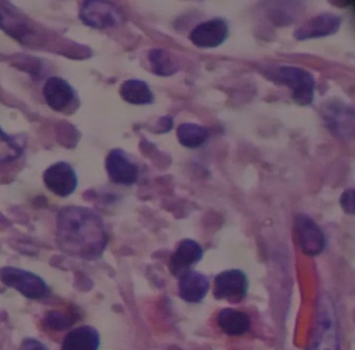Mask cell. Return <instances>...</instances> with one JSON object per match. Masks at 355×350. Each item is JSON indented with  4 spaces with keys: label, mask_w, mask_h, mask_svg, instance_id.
Segmentation results:
<instances>
[{
    "label": "cell",
    "mask_w": 355,
    "mask_h": 350,
    "mask_svg": "<svg viewBox=\"0 0 355 350\" xmlns=\"http://www.w3.org/2000/svg\"><path fill=\"white\" fill-rule=\"evenodd\" d=\"M248 291V279L241 270L232 269L219 273L215 279V293L217 299L241 301Z\"/></svg>",
    "instance_id": "obj_7"
},
{
    "label": "cell",
    "mask_w": 355,
    "mask_h": 350,
    "mask_svg": "<svg viewBox=\"0 0 355 350\" xmlns=\"http://www.w3.org/2000/svg\"><path fill=\"white\" fill-rule=\"evenodd\" d=\"M80 18L88 26L103 29L120 24L123 21V14L111 2L92 0L83 2Z\"/></svg>",
    "instance_id": "obj_5"
},
{
    "label": "cell",
    "mask_w": 355,
    "mask_h": 350,
    "mask_svg": "<svg viewBox=\"0 0 355 350\" xmlns=\"http://www.w3.org/2000/svg\"><path fill=\"white\" fill-rule=\"evenodd\" d=\"M342 19L334 12H322L303 23L295 31V39L298 41L317 39L334 35L340 29Z\"/></svg>",
    "instance_id": "obj_10"
},
{
    "label": "cell",
    "mask_w": 355,
    "mask_h": 350,
    "mask_svg": "<svg viewBox=\"0 0 355 350\" xmlns=\"http://www.w3.org/2000/svg\"><path fill=\"white\" fill-rule=\"evenodd\" d=\"M45 185L49 191L60 197H67L76 191L78 179L76 171L65 162L49 167L43 175Z\"/></svg>",
    "instance_id": "obj_8"
},
{
    "label": "cell",
    "mask_w": 355,
    "mask_h": 350,
    "mask_svg": "<svg viewBox=\"0 0 355 350\" xmlns=\"http://www.w3.org/2000/svg\"><path fill=\"white\" fill-rule=\"evenodd\" d=\"M0 28L19 41L24 42L34 33L30 23L14 8L0 3Z\"/></svg>",
    "instance_id": "obj_15"
},
{
    "label": "cell",
    "mask_w": 355,
    "mask_h": 350,
    "mask_svg": "<svg viewBox=\"0 0 355 350\" xmlns=\"http://www.w3.org/2000/svg\"><path fill=\"white\" fill-rule=\"evenodd\" d=\"M203 256V249L198 242L192 239H184L180 242L175 252L170 260V271L174 276L180 277L193 266L200 262Z\"/></svg>",
    "instance_id": "obj_12"
},
{
    "label": "cell",
    "mask_w": 355,
    "mask_h": 350,
    "mask_svg": "<svg viewBox=\"0 0 355 350\" xmlns=\"http://www.w3.org/2000/svg\"><path fill=\"white\" fill-rule=\"evenodd\" d=\"M228 37V25L222 18L203 21L193 28L190 40L199 48H216L225 42Z\"/></svg>",
    "instance_id": "obj_9"
},
{
    "label": "cell",
    "mask_w": 355,
    "mask_h": 350,
    "mask_svg": "<svg viewBox=\"0 0 355 350\" xmlns=\"http://www.w3.org/2000/svg\"><path fill=\"white\" fill-rule=\"evenodd\" d=\"M121 97L128 103L143 106L153 103V93L148 83L140 79H128L120 88Z\"/></svg>",
    "instance_id": "obj_18"
},
{
    "label": "cell",
    "mask_w": 355,
    "mask_h": 350,
    "mask_svg": "<svg viewBox=\"0 0 355 350\" xmlns=\"http://www.w3.org/2000/svg\"><path fill=\"white\" fill-rule=\"evenodd\" d=\"M159 124H161V133H167L170 129L173 126V119L171 117H163V118L159 120Z\"/></svg>",
    "instance_id": "obj_25"
},
{
    "label": "cell",
    "mask_w": 355,
    "mask_h": 350,
    "mask_svg": "<svg viewBox=\"0 0 355 350\" xmlns=\"http://www.w3.org/2000/svg\"><path fill=\"white\" fill-rule=\"evenodd\" d=\"M325 126L332 135L342 139L354 135V108L342 100H329L322 106Z\"/></svg>",
    "instance_id": "obj_4"
},
{
    "label": "cell",
    "mask_w": 355,
    "mask_h": 350,
    "mask_svg": "<svg viewBox=\"0 0 355 350\" xmlns=\"http://www.w3.org/2000/svg\"><path fill=\"white\" fill-rule=\"evenodd\" d=\"M105 168L110 179L117 185H130L139 176L138 167L121 149H113L105 160Z\"/></svg>",
    "instance_id": "obj_11"
},
{
    "label": "cell",
    "mask_w": 355,
    "mask_h": 350,
    "mask_svg": "<svg viewBox=\"0 0 355 350\" xmlns=\"http://www.w3.org/2000/svg\"><path fill=\"white\" fill-rule=\"evenodd\" d=\"M340 204L347 214L353 215L354 212V190L350 189L345 191L340 198Z\"/></svg>",
    "instance_id": "obj_23"
},
{
    "label": "cell",
    "mask_w": 355,
    "mask_h": 350,
    "mask_svg": "<svg viewBox=\"0 0 355 350\" xmlns=\"http://www.w3.org/2000/svg\"><path fill=\"white\" fill-rule=\"evenodd\" d=\"M263 75L275 85L292 90L293 100L299 106H309L315 98V77L305 69L282 65L266 69Z\"/></svg>",
    "instance_id": "obj_2"
},
{
    "label": "cell",
    "mask_w": 355,
    "mask_h": 350,
    "mask_svg": "<svg viewBox=\"0 0 355 350\" xmlns=\"http://www.w3.org/2000/svg\"><path fill=\"white\" fill-rule=\"evenodd\" d=\"M19 350H49V348L36 339H26L22 342Z\"/></svg>",
    "instance_id": "obj_24"
},
{
    "label": "cell",
    "mask_w": 355,
    "mask_h": 350,
    "mask_svg": "<svg viewBox=\"0 0 355 350\" xmlns=\"http://www.w3.org/2000/svg\"><path fill=\"white\" fill-rule=\"evenodd\" d=\"M74 323V319L69 314L63 312H51L46 316V324L49 328L55 331H64L71 326Z\"/></svg>",
    "instance_id": "obj_22"
},
{
    "label": "cell",
    "mask_w": 355,
    "mask_h": 350,
    "mask_svg": "<svg viewBox=\"0 0 355 350\" xmlns=\"http://www.w3.org/2000/svg\"><path fill=\"white\" fill-rule=\"evenodd\" d=\"M101 335L92 326L84 325L70 331L64 339L62 350H98Z\"/></svg>",
    "instance_id": "obj_16"
},
{
    "label": "cell",
    "mask_w": 355,
    "mask_h": 350,
    "mask_svg": "<svg viewBox=\"0 0 355 350\" xmlns=\"http://www.w3.org/2000/svg\"><path fill=\"white\" fill-rule=\"evenodd\" d=\"M24 153V147L17 138L7 135L0 128V165L17 160Z\"/></svg>",
    "instance_id": "obj_21"
},
{
    "label": "cell",
    "mask_w": 355,
    "mask_h": 350,
    "mask_svg": "<svg viewBox=\"0 0 355 350\" xmlns=\"http://www.w3.org/2000/svg\"><path fill=\"white\" fill-rule=\"evenodd\" d=\"M218 325L228 335L236 337L248 333L251 326L250 318L246 312L226 308L217 317Z\"/></svg>",
    "instance_id": "obj_17"
},
{
    "label": "cell",
    "mask_w": 355,
    "mask_h": 350,
    "mask_svg": "<svg viewBox=\"0 0 355 350\" xmlns=\"http://www.w3.org/2000/svg\"><path fill=\"white\" fill-rule=\"evenodd\" d=\"M57 241L60 249L69 256L97 260L107 247L109 235L103 218L94 210L68 206L58 215Z\"/></svg>",
    "instance_id": "obj_1"
},
{
    "label": "cell",
    "mask_w": 355,
    "mask_h": 350,
    "mask_svg": "<svg viewBox=\"0 0 355 350\" xmlns=\"http://www.w3.org/2000/svg\"><path fill=\"white\" fill-rule=\"evenodd\" d=\"M148 60L151 70L159 76H171L180 70L178 58L163 48L151 50Z\"/></svg>",
    "instance_id": "obj_19"
},
{
    "label": "cell",
    "mask_w": 355,
    "mask_h": 350,
    "mask_svg": "<svg viewBox=\"0 0 355 350\" xmlns=\"http://www.w3.org/2000/svg\"><path fill=\"white\" fill-rule=\"evenodd\" d=\"M0 281L30 299H41L49 293V287L43 278L24 269L3 267L0 269Z\"/></svg>",
    "instance_id": "obj_3"
},
{
    "label": "cell",
    "mask_w": 355,
    "mask_h": 350,
    "mask_svg": "<svg viewBox=\"0 0 355 350\" xmlns=\"http://www.w3.org/2000/svg\"><path fill=\"white\" fill-rule=\"evenodd\" d=\"M296 243L300 249L309 256H318L323 251L326 238L321 227L315 220L305 214H298L294 222Z\"/></svg>",
    "instance_id": "obj_6"
},
{
    "label": "cell",
    "mask_w": 355,
    "mask_h": 350,
    "mask_svg": "<svg viewBox=\"0 0 355 350\" xmlns=\"http://www.w3.org/2000/svg\"><path fill=\"white\" fill-rule=\"evenodd\" d=\"M43 95L47 104L53 110L59 112L71 103L74 98V91L67 81L60 77H51L45 83Z\"/></svg>",
    "instance_id": "obj_14"
},
{
    "label": "cell",
    "mask_w": 355,
    "mask_h": 350,
    "mask_svg": "<svg viewBox=\"0 0 355 350\" xmlns=\"http://www.w3.org/2000/svg\"><path fill=\"white\" fill-rule=\"evenodd\" d=\"M178 294L184 301L197 303L203 300L209 290V281L202 273L189 270L180 275Z\"/></svg>",
    "instance_id": "obj_13"
},
{
    "label": "cell",
    "mask_w": 355,
    "mask_h": 350,
    "mask_svg": "<svg viewBox=\"0 0 355 350\" xmlns=\"http://www.w3.org/2000/svg\"><path fill=\"white\" fill-rule=\"evenodd\" d=\"M176 133L180 143L191 149L200 147L209 137V131L207 127L195 123H182L178 127Z\"/></svg>",
    "instance_id": "obj_20"
}]
</instances>
